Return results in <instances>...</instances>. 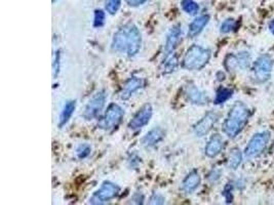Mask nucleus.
Instances as JSON below:
<instances>
[{"instance_id":"obj_6","label":"nucleus","mask_w":274,"mask_h":205,"mask_svg":"<svg viewBox=\"0 0 274 205\" xmlns=\"http://www.w3.org/2000/svg\"><path fill=\"white\" fill-rule=\"evenodd\" d=\"M120 191V188L116 184L111 182L103 183L102 187H101L97 192L94 193L93 196L89 199V203L91 204H104L109 200L116 197Z\"/></svg>"},{"instance_id":"obj_33","label":"nucleus","mask_w":274,"mask_h":205,"mask_svg":"<svg viewBox=\"0 0 274 205\" xmlns=\"http://www.w3.org/2000/svg\"><path fill=\"white\" fill-rule=\"evenodd\" d=\"M220 179V171L218 170H212L210 174H209V180L211 182H215L218 181Z\"/></svg>"},{"instance_id":"obj_29","label":"nucleus","mask_w":274,"mask_h":205,"mask_svg":"<svg viewBox=\"0 0 274 205\" xmlns=\"http://www.w3.org/2000/svg\"><path fill=\"white\" fill-rule=\"evenodd\" d=\"M150 204H165L166 198L159 193H154L150 198Z\"/></svg>"},{"instance_id":"obj_35","label":"nucleus","mask_w":274,"mask_h":205,"mask_svg":"<svg viewBox=\"0 0 274 205\" xmlns=\"http://www.w3.org/2000/svg\"><path fill=\"white\" fill-rule=\"evenodd\" d=\"M53 1H54V2H55V1H56V0H53Z\"/></svg>"},{"instance_id":"obj_14","label":"nucleus","mask_w":274,"mask_h":205,"mask_svg":"<svg viewBox=\"0 0 274 205\" xmlns=\"http://www.w3.org/2000/svg\"><path fill=\"white\" fill-rule=\"evenodd\" d=\"M182 38V29L180 25H177L175 27H172L170 32L168 35L167 42H166V53L168 55L171 54L172 51L176 49L178 46L180 40Z\"/></svg>"},{"instance_id":"obj_17","label":"nucleus","mask_w":274,"mask_h":205,"mask_svg":"<svg viewBox=\"0 0 274 205\" xmlns=\"http://www.w3.org/2000/svg\"><path fill=\"white\" fill-rule=\"evenodd\" d=\"M209 22H210V16H208V15H204V16H200V17L196 18L189 26L188 35L191 38L197 36L201 31L204 30V28L209 24Z\"/></svg>"},{"instance_id":"obj_9","label":"nucleus","mask_w":274,"mask_h":205,"mask_svg":"<svg viewBox=\"0 0 274 205\" xmlns=\"http://www.w3.org/2000/svg\"><path fill=\"white\" fill-rule=\"evenodd\" d=\"M105 102H106V96L104 92L103 91L97 92V94L88 101L84 112V117L86 120H90L97 117L101 113V111L103 110Z\"/></svg>"},{"instance_id":"obj_1","label":"nucleus","mask_w":274,"mask_h":205,"mask_svg":"<svg viewBox=\"0 0 274 205\" xmlns=\"http://www.w3.org/2000/svg\"><path fill=\"white\" fill-rule=\"evenodd\" d=\"M142 37L135 25H128L119 29L112 41V50L116 53H126L128 57L136 56L141 48Z\"/></svg>"},{"instance_id":"obj_12","label":"nucleus","mask_w":274,"mask_h":205,"mask_svg":"<svg viewBox=\"0 0 274 205\" xmlns=\"http://www.w3.org/2000/svg\"><path fill=\"white\" fill-rule=\"evenodd\" d=\"M185 94L187 99L194 105H206L208 104L209 99L207 97V95L205 94L204 91H201L199 88H197L195 85L193 84H189L186 87Z\"/></svg>"},{"instance_id":"obj_15","label":"nucleus","mask_w":274,"mask_h":205,"mask_svg":"<svg viewBox=\"0 0 274 205\" xmlns=\"http://www.w3.org/2000/svg\"><path fill=\"white\" fill-rule=\"evenodd\" d=\"M144 86V80L141 78H130L126 81L125 84V87L121 91L120 98L123 100H127L130 98V96L135 94L137 90H139L141 87Z\"/></svg>"},{"instance_id":"obj_28","label":"nucleus","mask_w":274,"mask_h":205,"mask_svg":"<svg viewBox=\"0 0 274 205\" xmlns=\"http://www.w3.org/2000/svg\"><path fill=\"white\" fill-rule=\"evenodd\" d=\"M232 191H233V184L232 183H228L227 186L224 189V191H223V196L225 197L227 203H231L233 201Z\"/></svg>"},{"instance_id":"obj_13","label":"nucleus","mask_w":274,"mask_h":205,"mask_svg":"<svg viewBox=\"0 0 274 205\" xmlns=\"http://www.w3.org/2000/svg\"><path fill=\"white\" fill-rule=\"evenodd\" d=\"M223 148H224V140L222 137L219 135L212 136L206 146V155L210 158H214L219 155Z\"/></svg>"},{"instance_id":"obj_3","label":"nucleus","mask_w":274,"mask_h":205,"mask_svg":"<svg viewBox=\"0 0 274 205\" xmlns=\"http://www.w3.org/2000/svg\"><path fill=\"white\" fill-rule=\"evenodd\" d=\"M211 51L199 45H192L183 59V67L187 70H200L204 68L211 59Z\"/></svg>"},{"instance_id":"obj_2","label":"nucleus","mask_w":274,"mask_h":205,"mask_svg":"<svg viewBox=\"0 0 274 205\" xmlns=\"http://www.w3.org/2000/svg\"><path fill=\"white\" fill-rule=\"evenodd\" d=\"M251 117L249 107L242 102H236L230 109L228 116L223 124V131L229 138L237 137L246 127Z\"/></svg>"},{"instance_id":"obj_21","label":"nucleus","mask_w":274,"mask_h":205,"mask_svg":"<svg viewBox=\"0 0 274 205\" xmlns=\"http://www.w3.org/2000/svg\"><path fill=\"white\" fill-rule=\"evenodd\" d=\"M178 57L176 55H170L168 57L164 63L161 65V72L164 74L171 73L172 71H175V69L178 67Z\"/></svg>"},{"instance_id":"obj_8","label":"nucleus","mask_w":274,"mask_h":205,"mask_svg":"<svg viewBox=\"0 0 274 205\" xmlns=\"http://www.w3.org/2000/svg\"><path fill=\"white\" fill-rule=\"evenodd\" d=\"M125 112L120 106L116 104H111L106 113L103 120L101 121L100 126L104 129H112L115 128L123 120Z\"/></svg>"},{"instance_id":"obj_30","label":"nucleus","mask_w":274,"mask_h":205,"mask_svg":"<svg viewBox=\"0 0 274 205\" xmlns=\"http://www.w3.org/2000/svg\"><path fill=\"white\" fill-rule=\"evenodd\" d=\"M53 69H54V78H56L59 75V72H60V51H57L56 53Z\"/></svg>"},{"instance_id":"obj_24","label":"nucleus","mask_w":274,"mask_h":205,"mask_svg":"<svg viewBox=\"0 0 274 205\" xmlns=\"http://www.w3.org/2000/svg\"><path fill=\"white\" fill-rule=\"evenodd\" d=\"M237 27V23L235 20L233 19H227L226 20L222 23L221 27H220V32L223 34H227L232 32V31H234Z\"/></svg>"},{"instance_id":"obj_34","label":"nucleus","mask_w":274,"mask_h":205,"mask_svg":"<svg viewBox=\"0 0 274 205\" xmlns=\"http://www.w3.org/2000/svg\"><path fill=\"white\" fill-rule=\"evenodd\" d=\"M268 27H269L270 32L274 35V20H271V22L269 23V26H268Z\"/></svg>"},{"instance_id":"obj_7","label":"nucleus","mask_w":274,"mask_h":205,"mask_svg":"<svg viewBox=\"0 0 274 205\" xmlns=\"http://www.w3.org/2000/svg\"><path fill=\"white\" fill-rule=\"evenodd\" d=\"M251 65V55L248 51H240L237 55H228L225 59L224 66L228 72L246 70Z\"/></svg>"},{"instance_id":"obj_31","label":"nucleus","mask_w":274,"mask_h":205,"mask_svg":"<svg viewBox=\"0 0 274 205\" xmlns=\"http://www.w3.org/2000/svg\"><path fill=\"white\" fill-rule=\"evenodd\" d=\"M131 201H133V203H136V204H143L144 195L142 194L141 192H137V193L134 194L133 198H131Z\"/></svg>"},{"instance_id":"obj_20","label":"nucleus","mask_w":274,"mask_h":205,"mask_svg":"<svg viewBox=\"0 0 274 205\" xmlns=\"http://www.w3.org/2000/svg\"><path fill=\"white\" fill-rule=\"evenodd\" d=\"M242 162V154L238 148L232 149L228 159V166L231 169H237Z\"/></svg>"},{"instance_id":"obj_26","label":"nucleus","mask_w":274,"mask_h":205,"mask_svg":"<svg viewBox=\"0 0 274 205\" xmlns=\"http://www.w3.org/2000/svg\"><path fill=\"white\" fill-rule=\"evenodd\" d=\"M104 24H105V13L103 12V10H96L94 26L96 28H100V27H102Z\"/></svg>"},{"instance_id":"obj_5","label":"nucleus","mask_w":274,"mask_h":205,"mask_svg":"<svg viewBox=\"0 0 274 205\" xmlns=\"http://www.w3.org/2000/svg\"><path fill=\"white\" fill-rule=\"evenodd\" d=\"M270 141L269 131H261L253 135L250 140L248 146L245 150V154L248 158H255L260 156L266 149Z\"/></svg>"},{"instance_id":"obj_19","label":"nucleus","mask_w":274,"mask_h":205,"mask_svg":"<svg viewBox=\"0 0 274 205\" xmlns=\"http://www.w3.org/2000/svg\"><path fill=\"white\" fill-rule=\"evenodd\" d=\"M76 108V102L75 101H68L64 108L62 113L60 115V120H59V127H63L66 123L69 121V119L72 116L73 112L75 111Z\"/></svg>"},{"instance_id":"obj_25","label":"nucleus","mask_w":274,"mask_h":205,"mask_svg":"<svg viewBox=\"0 0 274 205\" xmlns=\"http://www.w3.org/2000/svg\"><path fill=\"white\" fill-rule=\"evenodd\" d=\"M121 4V0H107L106 9L110 15H115Z\"/></svg>"},{"instance_id":"obj_18","label":"nucleus","mask_w":274,"mask_h":205,"mask_svg":"<svg viewBox=\"0 0 274 205\" xmlns=\"http://www.w3.org/2000/svg\"><path fill=\"white\" fill-rule=\"evenodd\" d=\"M165 137V131L157 127L150 130L147 135L142 140V144L145 147H153L158 144Z\"/></svg>"},{"instance_id":"obj_10","label":"nucleus","mask_w":274,"mask_h":205,"mask_svg":"<svg viewBox=\"0 0 274 205\" xmlns=\"http://www.w3.org/2000/svg\"><path fill=\"white\" fill-rule=\"evenodd\" d=\"M219 119V115L215 112H210L208 114L202 118L200 121H198L194 125V133L197 137H205L208 133L212 129L216 122Z\"/></svg>"},{"instance_id":"obj_4","label":"nucleus","mask_w":274,"mask_h":205,"mask_svg":"<svg viewBox=\"0 0 274 205\" xmlns=\"http://www.w3.org/2000/svg\"><path fill=\"white\" fill-rule=\"evenodd\" d=\"M274 61L269 55L260 56L253 66L252 78L255 83L262 84L271 78Z\"/></svg>"},{"instance_id":"obj_11","label":"nucleus","mask_w":274,"mask_h":205,"mask_svg":"<svg viewBox=\"0 0 274 205\" xmlns=\"http://www.w3.org/2000/svg\"><path fill=\"white\" fill-rule=\"evenodd\" d=\"M152 113H153V110H152L151 105L147 104L144 107H142L141 110L135 115V117L129 122L128 127L133 130H138L145 126L150 121Z\"/></svg>"},{"instance_id":"obj_32","label":"nucleus","mask_w":274,"mask_h":205,"mask_svg":"<svg viewBox=\"0 0 274 205\" xmlns=\"http://www.w3.org/2000/svg\"><path fill=\"white\" fill-rule=\"evenodd\" d=\"M126 3L128 4V5H130V6H139V5H141V4H143V3H145L147 0H126Z\"/></svg>"},{"instance_id":"obj_23","label":"nucleus","mask_w":274,"mask_h":205,"mask_svg":"<svg viewBox=\"0 0 274 205\" xmlns=\"http://www.w3.org/2000/svg\"><path fill=\"white\" fill-rule=\"evenodd\" d=\"M182 8L189 15H196L199 10V6L193 0H182Z\"/></svg>"},{"instance_id":"obj_27","label":"nucleus","mask_w":274,"mask_h":205,"mask_svg":"<svg viewBox=\"0 0 274 205\" xmlns=\"http://www.w3.org/2000/svg\"><path fill=\"white\" fill-rule=\"evenodd\" d=\"M90 151H91V149L88 145H86V144H83V145H80L77 148L76 153H77V156L79 159H84L89 155Z\"/></svg>"},{"instance_id":"obj_22","label":"nucleus","mask_w":274,"mask_h":205,"mask_svg":"<svg viewBox=\"0 0 274 205\" xmlns=\"http://www.w3.org/2000/svg\"><path fill=\"white\" fill-rule=\"evenodd\" d=\"M233 96V89L227 87H221L218 91L215 98V104L221 105L223 102H227Z\"/></svg>"},{"instance_id":"obj_16","label":"nucleus","mask_w":274,"mask_h":205,"mask_svg":"<svg viewBox=\"0 0 274 205\" xmlns=\"http://www.w3.org/2000/svg\"><path fill=\"white\" fill-rule=\"evenodd\" d=\"M200 176L197 171L190 172L182 184V190L187 194L194 192L200 184Z\"/></svg>"}]
</instances>
